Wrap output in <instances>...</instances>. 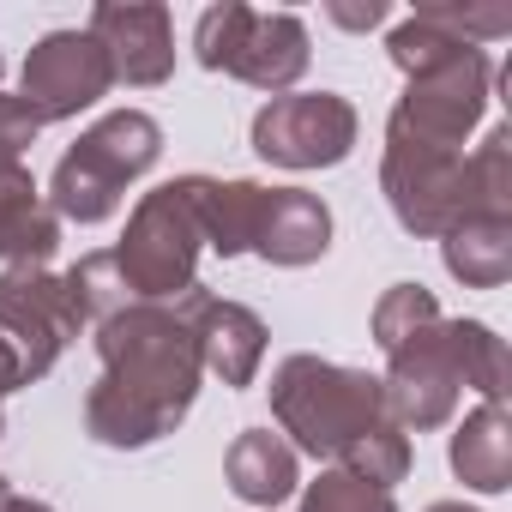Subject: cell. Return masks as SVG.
Listing matches in <instances>:
<instances>
[{"label":"cell","mask_w":512,"mask_h":512,"mask_svg":"<svg viewBox=\"0 0 512 512\" xmlns=\"http://www.w3.org/2000/svg\"><path fill=\"white\" fill-rule=\"evenodd\" d=\"M97 386L85 392V434L115 452L157 446L181 428L199 398L205 362L181 302H127L121 314L97 320Z\"/></svg>","instance_id":"cell-1"},{"label":"cell","mask_w":512,"mask_h":512,"mask_svg":"<svg viewBox=\"0 0 512 512\" xmlns=\"http://www.w3.org/2000/svg\"><path fill=\"white\" fill-rule=\"evenodd\" d=\"M272 416L278 428L290 434L296 452L308 458H326V464H344L374 428H386V392L374 374L362 368H344V362H326V356H284L272 368Z\"/></svg>","instance_id":"cell-2"},{"label":"cell","mask_w":512,"mask_h":512,"mask_svg":"<svg viewBox=\"0 0 512 512\" xmlns=\"http://www.w3.org/2000/svg\"><path fill=\"white\" fill-rule=\"evenodd\" d=\"M157 157H163V127L145 109H109L67 145L43 199L61 223H103L115 217L121 193L157 169Z\"/></svg>","instance_id":"cell-3"},{"label":"cell","mask_w":512,"mask_h":512,"mask_svg":"<svg viewBox=\"0 0 512 512\" xmlns=\"http://www.w3.org/2000/svg\"><path fill=\"white\" fill-rule=\"evenodd\" d=\"M193 55L205 73H229L253 91H296V79L308 73L314 49H308V25L296 13H260L241 0H217L193 25Z\"/></svg>","instance_id":"cell-4"},{"label":"cell","mask_w":512,"mask_h":512,"mask_svg":"<svg viewBox=\"0 0 512 512\" xmlns=\"http://www.w3.org/2000/svg\"><path fill=\"white\" fill-rule=\"evenodd\" d=\"M109 253H115L133 302H181L199 284V253H205V235H199V217L187 199V175L139 193L127 235Z\"/></svg>","instance_id":"cell-5"},{"label":"cell","mask_w":512,"mask_h":512,"mask_svg":"<svg viewBox=\"0 0 512 512\" xmlns=\"http://www.w3.org/2000/svg\"><path fill=\"white\" fill-rule=\"evenodd\" d=\"M380 193H386L392 217H398L410 235H428V241H440V235L458 229L464 217H482L476 175H470V151L410 139V133L392 127V121H386Z\"/></svg>","instance_id":"cell-6"},{"label":"cell","mask_w":512,"mask_h":512,"mask_svg":"<svg viewBox=\"0 0 512 512\" xmlns=\"http://www.w3.org/2000/svg\"><path fill=\"white\" fill-rule=\"evenodd\" d=\"M356 103L338 91H284L253 115V151L272 169H338L356 151Z\"/></svg>","instance_id":"cell-7"},{"label":"cell","mask_w":512,"mask_h":512,"mask_svg":"<svg viewBox=\"0 0 512 512\" xmlns=\"http://www.w3.org/2000/svg\"><path fill=\"white\" fill-rule=\"evenodd\" d=\"M85 326L91 320H85V308H79V296L67 290L61 272H49V266H0V338L19 350L25 386L43 380Z\"/></svg>","instance_id":"cell-8"},{"label":"cell","mask_w":512,"mask_h":512,"mask_svg":"<svg viewBox=\"0 0 512 512\" xmlns=\"http://www.w3.org/2000/svg\"><path fill=\"white\" fill-rule=\"evenodd\" d=\"M488 91H494V61H488L482 49H464V55H452L446 67L416 73L386 121L404 127L410 139L464 151V139L476 133V121H482V109H488Z\"/></svg>","instance_id":"cell-9"},{"label":"cell","mask_w":512,"mask_h":512,"mask_svg":"<svg viewBox=\"0 0 512 512\" xmlns=\"http://www.w3.org/2000/svg\"><path fill=\"white\" fill-rule=\"evenodd\" d=\"M386 416L404 428V434H428V428H446L452 410H458V350H452V320L440 314L434 326H422L416 338H404L392 356H386Z\"/></svg>","instance_id":"cell-10"},{"label":"cell","mask_w":512,"mask_h":512,"mask_svg":"<svg viewBox=\"0 0 512 512\" xmlns=\"http://www.w3.org/2000/svg\"><path fill=\"white\" fill-rule=\"evenodd\" d=\"M109 91H115V73H109V55L97 49L91 31H49V37H37L31 55H25V73H19V97H25V109L43 127L97 109Z\"/></svg>","instance_id":"cell-11"},{"label":"cell","mask_w":512,"mask_h":512,"mask_svg":"<svg viewBox=\"0 0 512 512\" xmlns=\"http://www.w3.org/2000/svg\"><path fill=\"white\" fill-rule=\"evenodd\" d=\"M85 31L109 55L115 85L151 91V85L175 79V19L157 0H103V7H91Z\"/></svg>","instance_id":"cell-12"},{"label":"cell","mask_w":512,"mask_h":512,"mask_svg":"<svg viewBox=\"0 0 512 512\" xmlns=\"http://www.w3.org/2000/svg\"><path fill=\"white\" fill-rule=\"evenodd\" d=\"M187 320H193V338H199V362L205 374H217L223 386H253V374H260L266 362V320L241 308V302H223L211 290H187Z\"/></svg>","instance_id":"cell-13"},{"label":"cell","mask_w":512,"mask_h":512,"mask_svg":"<svg viewBox=\"0 0 512 512\" xmlns=\"http://www.w3.org/2000/svg\"><path fill=\"white\" fill-rule=\"evenodd\" d=\"M326 247H332V211H326V199L308 193V187H266L247 253H260L266 266H290L296 272V266L326 260Z\"/></svg>","instance_id":"cell-14"},{"label":"cell","mask_w":512,"mask_h":512,"mask_svg":"<svg viewBox=\"0 0 512 512\" xmlns=\"http://www.w3.org/2000/svg\"><path fill=\"white\" fill-rule=\"evenodd\" d=\"M55 247H61V217L49 211L37 175L25 163H0V260L49 266Z\"/></svg>","instance_id":"cell-15"},{"label":"cell","mask_w":512,"mask_h":512,"mask_svg":"<svg viewBox=\"0 0 512 512\" xmlns=\"http://www.w3.org/2000/svg\"><path fill=\"white\" fill-rule=\"evenodd\" d=\"M223 482H229V494L247 500V506H284V500L296 494V482H302V458H296V446H290L284 434L247 428V434L229 440Z\"/></svg>","instance_id":"cell-16"},{"label":"cell","mask_w":512,"mask_h":512,"mask_svg":"<svg viewBox=\"0 0 512 512\" xmlns=\"http://www.w3.org/2000/svg\"><path fill=\"white\" fill-rule=\"evenodd\" d=\"M446 464L464 488L476 494H506L512 488V416L506 404H476L452 440H446Z\"/></svg>","instance_id":"cell-17"},{"label":"cell","mask_w":512,"mask_h":512,"mask_svg":"<svg viewBox=\"0 0 512 512\" xmlns=\"http://www.w3.org/2000/svg\"><path fill=\"white\" fill-rule=\"evenodd\" d=\"M187 199H193V217H199V235L211 253L235 260V253L253 247V223H260V199L266 187L260 181H217V175H187Z\"/></svg>","instance_id":"cell-18"},{"label":"cell","mask_w":512,"mask_h":512,"mask_svg":"<svg viewBox=\"0 0 512 512\" xmlns=\"http://www.w3.org/2000/svg\"><path fill=\"white\" fill-rule=\"evenodd\" d=\"M440 260L464 290H500L512 278V217H464L440 235Z\"/></svg>","instance_id":"cell-19"},{"label":"cell","mask_w":512,"mask_h":512,"mask_svg":"<svg viewBox=\"0 0 512 512\" xmlns=\"http://www.w3.org/2000/svg\"><path fill=\"white\" fill-rule=\"evenodd\" d=\"M452 350H458V380H464L470 392H482V404H506L512 368H506L500 332L482 326V320H452Z\"/></svg>","instance_id":"cell-20"},{"label":"cell","mask_w":512,"mask_h":512,"mask_svg":"<svg viewBox=\"0 0 512 512\" xmlns=\"http://www.w3.org/2000/svg\"><path fill=\"white\" fill-rule=\"evenodd\" d=\"M440 320V302H434V290H422V284H392L380 302H374V344L392 356L404 338H416L422 326H434Z\"/></svg>","instance_id":"cell-21"},{"label":"cell","mask_w":512,"mask_h":512,"mask_svg":"<svg viewBox=\"0 0 512 512\" xmlns=\"http://www.w3.org/2000/svg\"><path fill=\"white\" fill-rule=\"evenodd\" d=\"M67 278V290L79 296V308H85V320L97 326V320H109V314H121L133 296H127V284H121V266H115V253L109 247H97V253H85L79 266H67L61 272Z\"/></svg>","instance_id":"cell-22"},{"label":"cell","mask_w":512,"mask_h":512,"mask_svg":"<svg viewBox=\"0 0 512 512\" xmlns=\"http://www.w3.org/2000/svg\"><path fill=\"white\" fill-rule=\"evenodd\" d=\"M470 43H458V37H446L440 25H428L422 13H410L392 37H386V55H392V67L404 73V79H416V73H434V67H446L452 55H464Z\"/></svg>","instance_id":"cell-23"},{"label":"cell","mask_w":512,"mask_h":512,"mask_svg":"<svg viewBox=\"0 0 512 512\" xmlns=\"http://www.w3.org/2000/svg\"><path fill=\"white\" fill-rule=\"evenodd\" d=\"M302 512H398L392 488H374L338 464H326L308 488H302Z\"/></svg>","instance_id":"cell-24"},{"label":"cell","mask_w":512,"mask_h":512,"mask_svg":"<svg viewBox=\"0 0 512 512\" xmlns=\"http://www.w3.org/2000/svg\"><path fill=\"white\" fill-rule=\"evenodd\" d=\"M416 13L428 25H440L446 37L470 43V49H482V43H494V37L512 31V7H446V0H428V7H416Z\"/></svg>","instance_id":"cell-25"},{"label":"cell","mask_w":512,"mask_h":512,"mask_svg":"<svg viewBox=\"0 0 512 512\" xmlns=\"http://www.w3.org/2000/svg\"><path fill=\"white\" fill-rule=\"evenodd\" d=\"M43 121L25 109V97H7L0 91V163H25V151L37 145Z\"/></svg>","instance_id":"cell-26"},{"label":"cell","mask_w":512,"mask_h":512,"mask_svg":"<svg viewBox=\"0 0 512 512\" xmlns=\"http://www.w3.org/2000/svg\"><path fill=\"white\" fill-rule=\"evenodd\" d=\"M332 13V25H344V31H374L380 19H386V0H368V7H326Z\"/></svg>","instance_id":"cell-27"},{"label":"cell","mask_w":512,"mask_h":512,"mask_svg":"<svg viewBox=\"0 0 512 512\" xmlns=\"http://www.w3.org/2000/svg\"><path fill=\"white\" fill-rule=\"evenodd\" d=\"M19 386H25V362H19V350H13L7 338H0V398L19 392Z\"/></svg>","instance_id":"cell-28"},{"label":"cell","mask_w":512,"mask_h":512,"mask_svg":"<svg viewBox=\"0 0 512 512\" xmlns=\"http://www.w3.org/2000/svg\"><path fill=\"white\" fill-rule=\"evenodd\" d=\"M0 512H55L49 500H31V494H7V506H0Z\"/></svg>","instance_id":"cell-29"},{"label":"cell","mask_w":512,"mask_h":512,"mask_svg":"<svg viewBox=\"0 0 512 512\" xmlns=\"http://www.w3.org/2000/svg\"><path fill=\"white\" fill-rule=\"evenodd\" d=\"M422 512H476V506H464V500H434V506H422Z\"/></svg>","instance_id":"cell-30"},{"label":"cell","mask_w":512,"mask_h":512,"mask_svg":"<svg viewBox=\"0 0 512 512\" xmlns=\"http://www.w3.org/2000/svg\"><path fill=\"white\" fill-rule=\"evenodd\" d=\"M7 494H13V488H7V476H0V506H7Z\"/></svg>","instance_id":"cell-31"},{"label":"cell","mask_w":512,"mask_h":512,"mask_svg":"<svg viewBox=\"0 0 512 512\" xmlns=\"http://www.w3.org/2000/svg\"><path fill=\"white\" fill-rule=\"evenodd\" d=\"M0 434H7V416H0Z\"/></svg>","instance_id":"cell-32"},{"label":"cell","mask_w":512,"mask_h":512,"mask_svg":"<svg viewBox=\"0 0 512 512\" xmlns=\"http://www.w3.org/2000/svg\"><path fill=\"white\" fill-rule=\"evenodd\" d=\"M0 73H7V61H0Z\"/></svg>","instance_id":"cell-33"}]
</instances>
